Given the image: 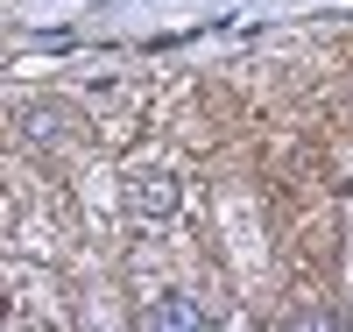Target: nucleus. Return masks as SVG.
<instances>
[{"instance_id": "1", "label": "nucleus", "mask_w": 353, "mask_h": 332, "mask_svg": "<svg viewBox=\"0 0 353 332\" xmlns=\"http://www.w3.org/2000/svg\"><path fill=\"white\" fill-rule=\"evenodd\" d=\"M121 198H128L134 219H170L176 205H184V184H176L170 163H134V170L121 177Z\"/></svg>"}, {"instance_id": "2", "label": "nucleus", "mask_w": 353, "mask_h": 332, "mask_svg": "<svg viewBox=\"0 0 353 332\" xmlns=\"http://www.w3.org/2000/svg\"><path fill=\"white\" fill-rule=\"evenodd\" d=\"M78 128H85V113H78L71 99H28V106L14 113V135H21L28 148H71Z\"/></svg>"}, {"instance_id": "3", "label": "nucleus", "mask_w": 353, "mask_h": 332, "mask_svg": "<svg viewBox=\"0 0 353 332\" xmlns=\"http://www.w3.org/2000/svg\"><path fill=\"white\" fill-rule=\"evenodd\" d=\"M205 325H212V311L184 290H163L156 304H141V332H205Z\"/></svg>"}]
</instances>
